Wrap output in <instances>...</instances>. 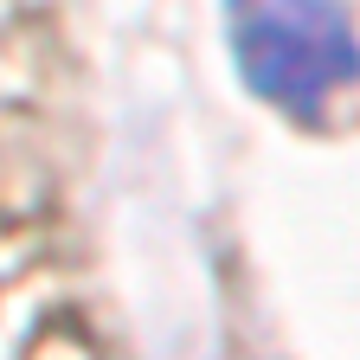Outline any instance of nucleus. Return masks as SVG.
Returning <instances> with one entry per match:
<instances>
[{
    "instance_id": "1",
    "label": "nucleus",
    "mask_w": 360,
    "mask_h": 360,
    "mask_svg": "<svg viewBox=\"0 0 360 360\" xmlns=\"http://www.w3.org/2000/svg\"><path fill=\"white\" fill-rule=\"evenodd\" d=\"M225 39L245 90L302 122L360 77V39L341 0H225Z\"/></svg>"
}]
</instances>
